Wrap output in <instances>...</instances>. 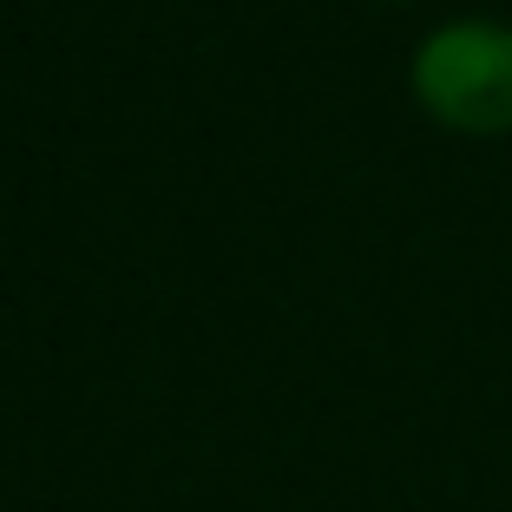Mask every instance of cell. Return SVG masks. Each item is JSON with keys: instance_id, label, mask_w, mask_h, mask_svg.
Here are the masks:
<instances>
[{"instance_id": "6da1fadb", "label": "cell", "mask_w": 512, "mask_h": 512, "mask_svg": "<svg viewBox=\"0 0 512 512\" xmlns=\"http://www.w3.org/2000/svg\"><path fill=\"white\" fill-rule=\"evenodd\" d=\"M414 92L453 132H512V27L447 20L414 53Z\"/></svg>"}]
</instances>
